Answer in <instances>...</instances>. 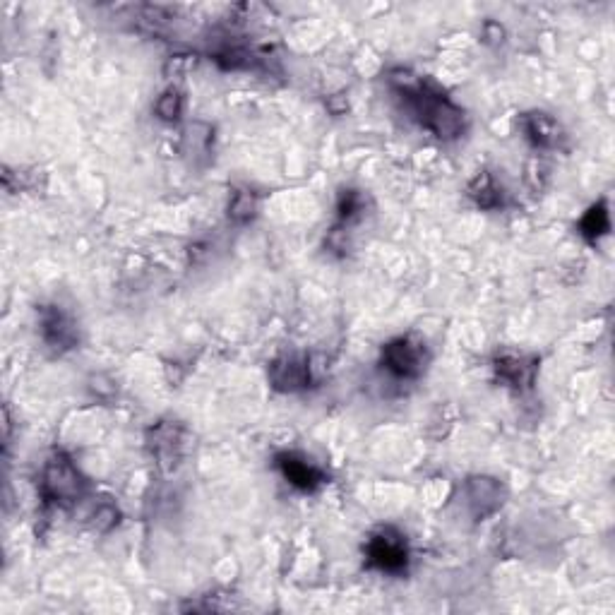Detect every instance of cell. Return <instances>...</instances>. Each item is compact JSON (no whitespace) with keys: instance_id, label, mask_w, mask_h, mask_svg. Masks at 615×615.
I'll list each match as a JSON object with an SVG mask.
<instances>
[{"instance_id":"6da1fadb","label":"cell","mask_w":615,"mask_h":615,"mask_svg":"<svg viewBox=\"0 0 615 615\" xmlns=\"http://www.w3.org/2000/svg\"><path fill=\"white\" fill-rule=\"evenodd\" d=\"M394 92L397 97L404 101L406 109L411 111V116L419 121L423 128L431 130L435 137L440 140H455L464 133V111L457 104H452L450 99L440 92L433 82L416 77L406 70H397L390 77Z\"/></svg>"},{"instance_id":"7a4b0ae2","label":"cell","mask_w":615,"mask_h":615,"mask_svg":"<svg viewBox=\"0 0 615 615\" xmlns=\"http://www.w3.org/2000/svg\"><path fill=\"white\" fill-rule=\"evenodd\" d=\"M89 483L65 455H56L41 474V498L46 505L73 507L85 498Z\"/></svg>"},{"instance_id":"3957f363","label":"cell","mask_w":615,"mask_h":615,"mask_svg":"<svg viewBox=\"0 0 615 615\" xmlns=\"http://www.w3.org/2000/svg\"><path fill=\"white\" fill-rule=\"evenodd\" d=\"M366 558L370 567L385 575H402L409 567V546L397 529L382 527L368 539Z\"/></svg>"},{"instance_id":"277c9868","label":"cell","mask_w":615,"mask_h":615,"mask_svg":"<svg viewBox=\"0 0 615 615\" xmlns=\"http://www.w3.org/2000/svg\"><path fill=\"white\" fill-rule=\"evenodd\" d=\"M428 366V349L421 339L399 337L382 349V368L399 380L421 378Z\"/></svg>"},{"instance_id":"5b68a950","label":"cell","mask_w":615,"mask_h":615,"mask_svg":"<svg viewBox=\"0 0 615 615\" xmlns=\"http://www.w3.org/2000/svg\"><path fill=\"white\" fill-rule=\"evenodd\" d=\"M39 325L41 339H44L53 351H58V354L75 349L77 342H80V330H77L75 318L61 306L41 308Z\"/></svg>"},{"instance_id":"8992f818","label":"cell","mask_w":615,"mask_h":615,"mask_svg":"<svg viewBox=\"0 0 615 615\" xmlns=\"http://www.w3.org/2000/svg\"><path fill=\"white\" fill-rule=\"evenodd\" d=\"M149 450L164 471H173L181 462L183 435L176 423H157L149 431Z\"/></svg>"},{"instance_id":"52a82bcc","label":"cell","mask_w":615,"mask_h":615,"mask_svg":"<svg viewBox=\"0 0 615 615\" xmlns=\"http://www.w3.org/2000/svg\"><path fill=\"white\" fill-rule=\"evenodd\" d=\"M464 498L474 519H486L503 505L505 491L495 479H469L464 486Z\"/></svg>"},{"instance_id":"ba28073f","label":"cell","mask_w":615,"mask_h":615,"mask_svg":"<svg viewBox=\"0 0 615 615\" xmlns=\"http://www.w3.org/2000/svg\"><path fill=\"white\" fill-rule=\"evenodd\" d=\"M270 380L282 392L303 390V387L310 385L308 358H298L294 354L279 356L270 366Z\"/></svg>"},{"instance_id":"9c48e42d","label":"cell","mask_w":615,"mask_h":615,"mask_svg":"<svg viewBox=\"0 0 615 615\" xmlns=\"http://www.w3.org/2000/svg\"><path fill=\"white\" fill-rule=\"evenodd\" d=\"M277 467L282 471L284 479L298 488V491H315V488H320L327 481L325 471L301 455H279Z\"/></svg>"},{"instance_id":"30bf717a","label":"cell","mask_w":615,"mask_h":615,"mask_svg":"<svg viewBox=\"0 0 615 615\" xmlns=\"http://www.w3.org/2000/svg\"><path fill=\"white\" fill-rule=\"evenodd\" d=\"M536 370H539V361L531 356H517V354H505L495 358V373L500 380H505L507 385L517 387V390H529L534 385Z\"/></svg>"},{"instance_id":"8fae6325","label":"cell","mask_w":615,"mask_h":615,"mask_svg":"<svg viewBox=\"0 0 615 615\" xmlns=\"http://www.w3.org/2000/svg\"><path fill=\"white\" fill-rule=\"evenodd\" d=\"M522 130L536 149H555L563 140V130L548 113H527L522 118Z\"/></svg>"},{"instance_id":"7c38bea8","label":"cell","mask_w":615,"mask_h":615,"mask_svg":"<svg viewBox=\"0 0 615 615\" xmlns=\"http://www.w3.org/2000/svg\"><path fill=\"white\" fill-rule=\"evenodd\" d=\"M469 197L481 207V210H498L503 207V188L488 171L479 173L474 181L469 183Z\"/></svg>"},{"instance_id":"4fadbf2b","label":"cell","mask_w":615,"mask_h":615,"mask_svg":"<svg viewBox=\"0 0 615 615\" xmlns=\"http://www.w3.org/2000/svg\"><path fill=\"white\" fill-rule=\"evenodd\" d=\"M611 231V214H608L606 202H599L591 210L584 214L582 222H579V234H582L587 241L596 243L601 236H606Z\"/></svg>"},{"instance_id":"5bb4252c","label":"cell","mask_w":615,"mask_h":615,"mask_svg":"<svg viewBox=\"0 0 615 615\" xmlns=\"http://www.w3.org/2000/svg\"><path fill=\"white\" fill-rule=\"evenodd\" d=\"M255 214V195L250 190H236L229 202V219L234 222H248Z\"/></svg>"},{"instance_id":"9a60e30c","label":"cell","mask_w":615,"mask_h":615,"mask_svg":"<svg viewBox=\"0 0 615 615\" xmlns=\"http://www.w3.org/2000/svg\"><path fill=\"white\" fill-rule=\"evenodd\" d=\"M154 111H157V116L161 121H178L183 113V97L181 92H176V89H169L166 94H161L157 106H154Z\"/></svg>"},{"instance_id":"2e32d148","label":"cell","mask_w":615,"mask_h":615,"mask_svg":"<svg viewBox=\"0 0 615 615\" xmlns=\"http://www.w3.org/2000/svg\"><path fill=\"white\" fill-rule=\"evenodd\" d=\"M116 524V510H113L111 505L101 507V510H97V515H94V527L106 531L109 527H113Z\"/></svg>"}]
</instances>
